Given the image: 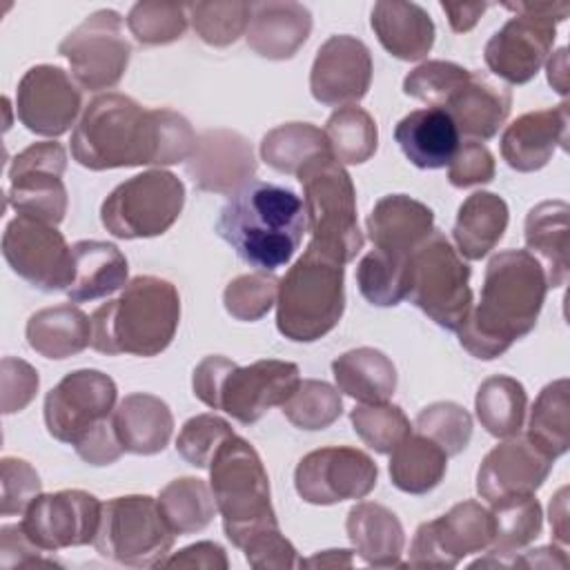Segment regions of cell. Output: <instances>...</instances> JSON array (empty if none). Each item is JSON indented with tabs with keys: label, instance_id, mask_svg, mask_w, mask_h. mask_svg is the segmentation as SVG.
Returning a JSON list of instances; mask_svg holds the SVG:
<instances>
[{
	"label": "cell",
	"instance_id": "be15d7a7",
	"mask_svg": "<svg viewBox=\"0 0 570 570\" xmlns=\"http://www.w3.org/2000/svg\"><path fill=\"white\" fill-rule=\"evenodd\" d=\"M490 4L488 2H441V9L448 13V20H450V27L452 31L456 33H465L470 31L479 18L485 13Z\"/></svg>",
	"mask_w": 570,
	"mask_h": 570
},
{
	"label": "cell",
	"instance_id": "7402d4cb",
	"mask_svg": "<svg viewBox=\"0 0 570 570\" xmlns=\"http://www.w3.org/2000/svg\"><path fill=\"white\" fill-rule=\"evenodd\" d=\"M256 156L245 136L232 129H207L198 136L185 171L200 191L232 196L256 176Z\"/></svg>",
	"mask_w": 570,
	"mask_h": 570
},
{
	"label": "cell",
	"instance_id": "f6af8a7d",
	"mask_svg": "<svg viewBox=\"0 0 570 570\" xmlns=\"http://www.w3.org/2000/svg\"><path fill=\"white\" fill-rule=\"evenodd\" d=\"M410 261H394L376 249L356 265V285L363 298L376 307H394L407 294Z\"/></svg>",
	"mask_w": 570,
	"mask_h": 570
},
{
	"label": "cell",
	"instance_id": "ab89813d",
	"mask_svg": "<svg viewBox=\"0 0 570 570\" xmlns=\"http://www.w3.org/2000/svg\"><path fill=\"white\" fill-rule=\"evenodd\" d=\"M525 439L546 456L559 459L570 448V383H548L532 403Z\"/></svg>",
	"mask_w": 570,
	"mask_h": 570
},
{
	"label": "cell",
	"instance_id": "8992f818",
	"mask_svg": "<svg viewBox=\"0 0 570 570\" xmlns=\"http://www.w3.org/2000/svg\"><path fill=\"white\" fill-rule=\"evenodd\" d=\"M301 383L296 363L263 358L252 365H236L227 356H205L191 376L198 401L223 410L243 425H252L267 410L283 405Z\"/></svg>",
	"mask_w": 570,
	"mask_h": 570
},
{
	"label": "cell",
	"instance_id": "6da1fadb",
	"mask_svg": "<svg viewBox=\"0 0 570 570\" xmlns=\"http://www.w3.org/2000/svg\"><path fill=\"white\" fill-rule=\"evenodd\" d=\"M198 136L174 109H147L125 94H100L71 134V156L91 171L187 163Z\"/></svg>",
	"mask_w": 570,
	"mask_h": 570
},
{
	"label": "cell",
	"instance_id": "5b68a950",
	"mask_svg": "<svg viewBox=\"0 0 570 570\" xmlns=\"http://www.w3.org/2000/svg\"><path fill=\"white\" fill-rule=\"evenodd\" d=\"M209 488L223 517L225 537L243 550L256 537L278 530L269 479L256 448L232 434L209 463Z\"/></svg>",
	"mask_w": 570,
	"mask_h": 570
},
{
	"label": "cell",
	"instance_id": "816d5d0a",
	"mask_svg": "<svg viewBox=\"0 0 570 570\" xmlns=\"http://www.w3.org/2000/svg\"><path fill=\"white\" fill-rule=\"evenodd\" d=\"M278 278L269 272L236 276L223 292V305L236 321H261L276 303Z\"/></svg>",
	"mask_w": 570,
	"mask_h": 570
},
{
	"label": "cell",
	"instance_id": "d4e9b609",
	"mask_svg": "<svg viewBox=\"0 0 570 570\" xmlns=\"http://www.w3.org/2000/svg\"><path fill=\"white\" fill-rule=\"evenodd\" d=\"M365 227L376 252L410 261L412 252L434 232V212L405 194H387L376 200Z\"/></svg>",
	"mask_w": 570,
	"mask_h": 570
},
{
	"label": "cell",
	"instance_id": "6f0895ef",
	"mask_svg": "<svg viewBox=\"0 0 570 570\" xmlns=\"http://www.w3.org/2000/svg\"><path fill=\"white\" fill-rule=\"evenodd\" d=\"M247 563L256 570H289L298 566L296 548L283 537L281 528L265 532L243 548Z\"/></svg>",
	"mask_w": 570,
	"mask_h": 570
},
{
	"label": "cell",
	"instance_id": "bcb514c9",
	"mask_svg": "<svg viewBox=\"0 0 570 570\" xmlns=\"http://www.w3.org/2000/svg\"><path fill=\"white\" fill-rule=\"evenodd\" d=\"M187 13L196 36L209 47H229L245 36L252 20L249 2H189Z\"/></svg>",
	"mask_w": 570,
	"mask_h": 570
},
{
	"label": "cell",
	"instance_id": "91938a15",
	"mask_svg": "<svg viewBox=\"0 0 570 570\" xmlns=\"http://www.w3.org/2000/svg\"><path fill=\"white\" fill-rule=\"evenodd\" d=\"M76 454L89 463V465H111L122 456V445L114 432L111 419L96 428L91 434H87L80 443L73 445Z\"/></svg>",
	"mask_w": 570,
	"mask_h": 570
},
{
	"label": "cell",
	"instance_id": "7bdbcfd3",
	"mask_svg": "<svg viewBox=\"0 0 570 570\" xmlns=\"http://www.w3.org/2000/svg\"><path fill=\"white\" fill-rule=\"evenodd\" d=\"M334 160L341 165H363L379 147L376 120L363 107H338L323 129Z\"/></svg>",
	"mask_w": 570,
	"mask_h": 570
},
{
	"label": "cell",
	"instance_id": "ee69618b",
	"mask_svg": "<svg viewBox=\"0 0 570 570\" xmlns=\"http://www.w3.org/2000/svg\"><path fill=\"white\" fill-rule=\"evenodd\" d=\"M285 419L298 430H325L343 414L341 392L316 379H305L298 383L294 394L281 405Z\"/></svg>",
	"mask_w": 570,
	"mask_h": 570
},
{
	"label": "cell",
	"instance_id": "e7e4bbea",
	"mask_svg": "<svg viewBox=\"0 0 570 570\" xmlns=\"http://www.w3.org/2000/svg\"><path fill=\"white\" fill-rule=\"evenodd\" d=\"M568 488H561L550 501V525L559 543H568Z\"/></svg>",
	"mask_w": 570,
	"mask_h": 570
},
{
	"label": "cell",
	"instance_id": "ffe728a7",
	"mask_svg": "<svg viewBox=\"0 0 570 570\" xmlns=\"http://www.w3.org/2000/svg\"><path fill=\"white\" fill-rule=\"evenodd\" d=\"M82 109V94L71 76L56 65H36L18 82V120L38 136L58 138L69 131Z\"/></svg>",
	"mask_w": 570,
	"mask_h": 570
},
{
	"label": "cell",
	"instance_id": "83f0119b",
	"mask_svg": "<svg viewBox=\"0 0 570 570\" xmlns=\"http://www.w3.org/2000/svg\"><path fill=\"white\" fill-rule=\"evenodd\" d=\"M405 158L419 169H441L454 158L461 136L448 111L425 107L403 116L394 129Z\"/></svg>",
	"mask_w": 570,
	"mask_h": 570
},
{
	"label": "cell",
	"instance_id": "d6986e66",
	"mask_svg": "<svg viewBox=\"0 0 570 570\" xmlns=\"http://www.w3.org/2000/svg\"><path fill=\"white\" fill-rule=\"evenodd\" d=\"M102 503L85 490L38 494L20 521L27 537L45 552L78 548L96 541Z\"/></svg>",
	"mask_w": 570,
	"mask_h": 570
},
{
	"label": "cell",
	"instance_id": "680465c9",
	"mask_svg": "<svg viewBox=\"0 0 570 570\" xmlns=\"http://www.w3.org/2000/svg\"><path fill=\"white\" fill-rule=\"evenodd\" d=\"M47 552L38 548L22 525H2L0 530V568L11 570V568H40V566H58L53 559L45 557Z\"/></svg>",
	"mask_w": 570,
	"mask_h": 570
},
{
	"label": "cell",
	"instance_id": "681fc988",
	"mask_svg": "<svg viewBox=\"0 0 570 570\" xmlns=\"http://www.w3.org/2000/svg\"><path fill=\"white\" fill-rule=\"evenodd\" d=\"M414 428L419 434L434 441L448 456H454L468 448L474 425L463 405L454 401H436L416 414Z\"/></svg>",
	"mask_w": 570,
	"mask_h": 570
},
{
	"label": "cell",
	"instance_id": "8d00e7d4",
	"mask_svg": "<svg viewBox=\"0 0 570 570\" xmlns=\"http://www.w3.org/2000/svg\"><path fill=\"white\" fill-rule=\"evenodd\" d=\"M332 374L338 392L365 405L387 403L399 381L392 358L374 347H356L341 354L332 363Z\"/></svg>",
	"mask_w": 570,
	"mask_h": 570
},
{
	"label": "cell",
	"instance_id": "836d02e7",
	"mask_svg": "<svg viewBox=\"0 0 570 570\" xmlns=\"http://www.w3.org/2000/svg\"><path fill=\"white\" fill-rule=\"evenodd\" d=\"M73 281L67 287L71 303L105 298L127 285L129 265L125 254L105 240H78L71 245Z\"/></svg>",
	"mask_w": 570,
	"mask_h": 570
},
{
	"label": "cell",
	"instance_id": "f1b7e54d",
	"mask_svg": "<svg viewBox=\"0 0 570 570\" xmlns=\"http://www.w3.org/2000/svg\"><path fill=\"white\" fill-rule=\"evenodd\" d=\"M370 24L383 49L405 62L423 60L434 45V22L416 2L381 0L372 7Z\"/></svg>",
	"mask_w": 570,
	"mask_h": 570
},
{
	"label": "cell",
	"instance_id": "f5cc1de1",
	"mask_svg": "<svg viewBox=\"0 0 570 570\" xmlns=\"http://www.w3.org/2000/svg\"><path fill=\"white\" fill-rule=\"evenodd\" d=\"M234 434L232 425L218 414H196L178 432L176 452L194 468H209L218 448Z\"/></svg>",
	"mask_w": 570,
	"mask_h": 570
},
{
	"label": "cell",
	"instance_id": "9c48e42d",
	"mask_svg": "<svg viewBox=\"0 0 570 570\" xmlns=\"http://www.w3.org/2000/svg\"><path fill=\"white\" fill-rule=\"evenodd\" d=\"M405 298L448 332L465 323L472 309L470 267L443 232L434 229L412 252Z\"/></svg>",
	"mask_w": 570,
	"mask_h": 570
},
{
	"label": "cell",
	"instance_id": "e575fe53",
	"mask_svg": "<svg viewBox=\"0 0 570 570\" xmlns=\"http://www.w3.org/2000/svg\"><path fill=\"white\" fill-rule=\"evenodd\" d=\"M510 212L508 203L492 191L470 194L459 212L452 227L456 252L468 261H481L488 256L508 229Z\"/></svg>",
	"mask_w": 570,
	"mask_h": 570
},
{
	"label": "cell",
	"instance_id": "4dcf8cb0",
	"mask_svg": "<svg viewBox=\"0 0 570 570\" xmlns=\"http://www.w3.org/2000/svg\"><path fill=\"white\" fill-rule=\"evenodd\" d=\"M347 539L354 552L374 568H403L401 554L405 548V532L399 517L372 501H361L350 508L345 519Z\"/></svg>",
	"mask_w": 570,
	"mask_h": 570
},
{
	"label": "cell",
	"instance_id": "db71d44e",
	"mask_svg": "<svg viewBox=\"0 0 570 570\" xmlns=\"http://www.w3.org/2000/svg\"><path fill=\"white\" fill-rule=\"evenodd\" d=\"M0 514L13 517L24 514V510L31 505V501L42 494V481L33 465L18 456H2L0 461Z\"/></svg>",
	"mask_w": 570,
	"mask_h": 570
},
{
	"label": "cell",
	"instance_id": "30bf717a",
	"mask_svg": "<svg viewBox=\"0 0 570 570\" xmlns=\"http://www.w3.org/2000/svg\"><path fill=\"white\" fill-rule=\"evenodd\" d=\"M514 16L485 45L483 58L488 69L510 85H525L548 60L557 24L570 13L568 0L554 2H503Z\"/></svg>",
	"mask_w": 570,
	"mask_h": 570
},
{
	"label": "cell",
	"instance_id": "1f68e13d",
	"mask_svg": "<svg viewBox=\"0 0 570 570\" xmlns=\"http://www.w3.org/2000/svg\"><path fill=\"white\" fill-rule=\"evenodd\" d=\"M570 207L566 200H543L534 205L523 225L525 252L532 254L543 272L548 287H561L568 281L570 267V227H568Z\"/></svg>",
	"mask_w": 570,
	"mask_h": 570
},
{
	"label": "cell",
	"instance_id": "2e32d148",
	"mask_svg": "<svg viewBox=\"0 0 570 570\" xmlns=\"http://www.w3.org/2000/svg\"><path fill=\"white\" fill-rule=\"evenodd\" d=\"M492 543V514L474 499L452 505L445 514L416 528L405 568H454Z\"/></svg>",
	"mask_w": 570,
	"mask_h": 570
},
{
	"label": "cell",
	"instance_id": "484cf974",
	"mask_svg": "<svg viewBox=\"0 0 570 570\" xmlns=\"http://www.w3.org/2000/svg\"><path fill=\"white\" fill-rule=\"evenodd\" d=\"M312 13L301 2H256L245 40L252 51L267 60L292 58L309 38Z\"/></svg>",
	"mask_w": 570,
	"mask_h": 570
},
{
	"label": "cell",
	"instance_id": "277c9868",
	"mask_svg": "<svg viewBox=\"0 0 570 570\" xmlns=\"http://www.w3.org/2000/svg\"><path fill=\"white\" fill-rule=\"evenodd\" d=\"M178 321V289L158 276H136L118 298L102 303L91 314V347L107 356L149 358L169 347Z\"/></svg>",
	"mask_w": 570,
	"mask_h": 570
},
{
	"label": "cell",
	"instance_id": "f907efd6",
	"mask_svg": "<svg viewBox=\"0 0 570 570\" xmlns=\"http://www.w3.org/2000/svg\"><path fill=\"white\" fill-rule=\"evenodd\" d=\"M470 69L450 60H428L403 78V91L428 107L443 109L450 98L468 82Z\"/></svg>",
	"mask_w": 570,
	"mask_h": 570
},
{
	"label": "cell",
	"instance_id": "4316f807",
	"mask_svg": "<svg viewBox=\"0 0 570 570\" xmlns=\"http://www.w3.org/2000/svg\"><path fill=\"white\" fill-rule=\"evenodd\" d=\"M512 94L508 87L497 85L479 71H470L468 82L450 98L443 111L454 120L459 136L468 140H490L508 120Z\"/></svg>",
	"mask_w": 570,
	"mask_h": 570
},
{
	"label": "cell",
	"instance_id": "5bb4252c",
	"mask_svg": "<svg viewBox=\"0 0 570 570\" xmlns=\"http://www.w3.org/2000/svg\"><path fill=\"white\" fill-rule=\"evenodd\" d=\"M116 396V383L105 372L89 367L69 372L45 396L47 432L60 443H80L111 419Z\"/></svg>",
	"mask_w": 570,
	"mask_h": 570
},
{
	"label": "cell",
	"instance_id": "f546056e",
	"mask_svg": "<svg viewBox=\"0 0 570 570\" xmlns=\"http://www.w3.org/2000/svg\"><path fill=\"white\" fill-rule=\"evenodd\" d=\"M111 425L125 452L149 456L167 448L174 432V416L163 399L134 392L116 405Z\"/></svg>",
	"mask_w": 570,
	"mask_h": 570
},
{
	"label": "cell",
	"instance_id": "6125c7cd",
	"mask_svg": "<svg viewBox=\"0 0 570 570\" xmlns=\"http://www.w3.org/2000/svg\"><path fill=\"white\" fill-rule=\"evenodd\" d=\"M570 561L566 552L557 546H541L512 557V568H568Z\"/></svg>",
	"mask_w": 570,
	"mask_h": 570
},
{
	"label": "cell",
	"instance_id": "3957f363",
	"mask_svg": "<svg viewBox=\"0 0 570 570\" xmlns=\"http://www.w3.org/2000/svg\"><path fill=\"white\" fill-rule=\"evenodd\" d=\"M307 229L305 205L287 187L249 183L223 205L216 232L240 261L274 272L292 261Z\"/></svg>",
	"mask_w": 570,
	"mask_h": 570
},
{
	"label": "cell",
	"instance_id": "52a82bcc",
	"mask_svg": "<svg viewBox=\"0 0 570 570\" xmlns=\"http://www.w3.org/2000/svg\"><path fill=\"white\" fill-rule=\"evenodd\" d=\"M345 309V267L307 247L278 281L276 327L294 343L332 332Z\"/></svg>",
	"mask_w": 570,
	"mask_h": 570
},
{
	"label": "cell",
	"instance_id": "ac0fdd59",
	"mask_svg": "<svg viewBox=\"0 0 570 570\" xmlns=\"http://www.w3.org/2000/svg\"><path fill=\"white\" fill-rule=\"evenodd\" d=\"M376 481L379 468L372 456L347 445L312 450L294 470L296 492L312 505L365 499L376 488Z\"/></svg>",
	"mask_w": 570,
	"mask_h": 570
},
{
	"label": "cell",
	"instance_id": "44dd1931",
	"mask_svg": "<svg viewBox=\"0 0 570 570\" xmlns=\"http://www.w3.org/2000/svg\"><path fill=\"white\" fill-rule=\"evenodd\" d=\"M372 85V53L354 36H330L316 51L309 91L325 107H350L365 98Z\"/></svg>",
	"mask_w": 570,
	"mask_h": 570
},
{
	"label": "cell",
	"instance_id": "cb8c5ba5",
	"mask_svg": "<svg viewBox=\"0 0 570 570\" xmlns=\"http://www.w3.org/2000/svg\"><path fill=\"white\" fill-rule=\"evenodd\" d=\"M568 149V102L512 120L501 136V156L517 171H537L557 149Z\"/></svg>",
	"mask_w": 570,
	"mask_h": 570
},
{
	"label": "cell",
	"instance_id": "9a60e30c",
	"mask_svg": "<svg viewBox=\"0 0 570 570\" xmlns=\"http://www.w3.org/2000/svg\"><path fill=\"white\" fill-rule=\"evenodd\" d=\"M7 265L42 292H67L73 281V254L56 225L18 214L2 234Z\"/></svg>",
	"mask_w": 570,
	"mask_h": 570
},
{
	"label": "cell",
	"instance_id": "74e56055",
	"mask_svg": "<svg viewBox=\"0 0 570 570\" xmlns=\"http://www.w3.org/2000/svg\"><path fill=\"white\" fill-rule=\"evenodd\" d=\"M448 470V454L423 434H407L390 452V479L394 488L407 494L434 490Z\"/></svg>",
	"mask_w": 570,
	"mask_h": 570
},
{
	"label": "cell",
	"instance_id": "9f6ffc18",
	"mask_svg": "<svg viewBox=\"0 0 570 570\" xmlns=\"http://www.w3.org/2000/svg\"><path fill=\"white\" fill-rule=\"evenodd\" d=\"M497 165L492 151L476 140H465L459 145L454 158L448 165V180L452 187L465 189L474 185H485L494 178Z\"/></svg>",
	"mask_w": 570,
	"mask_h": 570
},
{
	"label": "cell",
	"instance_id": "7c38bea8",
	"mask_svg": "<svg viewBox=\"0 0 570 570\" xmlns=\"http://www.w3.org/2000/svg\"><path fill=\"white\" fill-rule=\"evenodd\" d=\"M183 205V180L167 169H149L120 183L102 200L100 220L116 238H154L178 220Z\"/></svg>",
	"mask_w": 570,
	"mask_h": 570
},
{
	"label": "cell",
	"instance_id": "7dc6e473",
	"mask_svg": "<svg viewBox=\"0 0 570 570\" xmlns=\"http://www.w3.org/2000/svg\"><path fill=\"white\" fill-rule=\"evenodd\" d=\"M189 13L187 4L145 0L136 2L127 13V27L131 36L147 47L169 45L187 31Z\"/></svg>",
	"mask_w": 570,
	"mask_h": 570
},
{
	"label": "cell",
	"instance_id": "4fadbf2b",
	"mask_svg": "<svg viewBox=\"0 0 570 570\" xmlns=\"http://www.w3.org/2000/svg\"><path fill=\"white\" fill-rule=\"evenodd\" d=\"M58 53L67 58L73 80L89 91L111 89L127 71L131 45L122 33V18L114 9L87 16L65 40Z\"/></svg>",
	"mask_w": 570,
	"mask_h": 570
},
{
	"label": "cell",
	"instance_id": "11a10c76",
	"mask_svg": "<svg viewBox=\"0 0 570 570\" xmlns=\"http://www.w3.org/2000/svg\"><path fill=\"white\" fill-rule=\"evenodd\" d=\"M40 379L33 365H29L22 358L4 356L0 363V407L2 414H13L24 410L36 392H38Z\"/></svg>",
	"mask_w": 570,
	"mask_h": 570
},
{
	"label": "cell",
	"instance_id": "d6a6232c",
	"mask_svg": "<svg viewBox=\"0 0 570 570\" xmlns=\"http://www.w3.org/2000/svg\"><path fill=\"white\" fill-rule=\"evenodd\" d=\"M492 514V543L485 559H476L472 568L494 566L512 568V557L530 546L543 530L541 503L530 497H512L490 503Z\"/></svg>",
	"mask_w": 570,
	"mask_h": 570
},
{
	"label": "cell",
	"instance_id": "003e7915",
	"mask_svg": "<svg viewBox=\"0 0 570 570\" xmlns=\"http://www.w3.org/2000/svg\"><path fill=\"white\" fill-rule=\"evenodd\" d=\"M298 566L301 568H350L352 550H325L309 559H301Z\"/></svg>",
	"mask_w": 570,
	"mask_h": 570
},
{
	"label": "cell",
	"instance_id": "7a4b0ae2",
	"mask_svg": "<svg viewBox=\"0 0 570 570\" xmlns=\"http://www.w3.org/2000/svg\"><path fill=\"white\" fill-rule=\"evenodd\" d=\"M548 283L541 263L525 249H505L490 258L481 298L461 325V347L481 361L508 352L530 334L546 303Z\"/></svg>",
	"mask_w": 570,
	"mask_h": 570
},
{
	"label": "cell",
	"instance_id": "03108f58",
	"mask_svg": "<svg viewBox=\"0 0 570 570\" xmlns=\"http://www.w3.org/2000/svg\"><path fill=\"white\" fill-rule=\"evenodd\" d=\"M548 82L557 94L561 96L568 94V49L566 47H561L548 60Z\"/></svg>",
	"mask_w": 570,
	"mask_h": 570
},
{
	"label": "cell",
	"instance_id": "d590c367",
	"mask_svg": "<svg viewBox=\"0 0 570 570\" xmlns=\"http://www.w3.org/2000/svg\"><path fill=\"white\" fill-rule=\"evenodd\" d=\"M24 334L33 352L45 358L62 361L91 345V318L80 307L62 303L31 314Z\"/></svg>",
	"mask_w": 570,
	"mask_h": 570
},
{
	"label": "cell",
	"instance_id": "c3c4849f",
	"mask_svg": "<svg viewBox=\"0 0 570 570\" xmlns=\"http://www.w3.org/2000/svg\"><path fill=\"white\" fill-rule=\"evenodd\" d=\"M350 421L358 439L379 454H390L412 432L405 412L392 403L356 405L350 412Z\"/></svg>",
	"mask_w": 570,
	"mask_h": 570
},
{
	"label": "cell",
	"instance_id": "f35d334b",
	"mask_svg": "<svg viewBox=\"0 0 570 570\" xmlns=\"http://www.w3.org/2000/svg\"><path fill=\"white\" fill-rule=\"evenodd\" d=\"M474 410L481 428L488 434L497 439L517 436L523 428L528 410L525 387L505 374L488 376L476 390Z\"/></svg>",
	"mask_w": 570,
	"mask_h": 570
},
{
	"label": "cell",
	"instance_id": "60d3db41",
	"mask_svg": "<svg viewBox=\"0 0 570 570\" xmlns=\"http://www.w3.org/2000/svg\"><path fill=\"white\" fill-rule=\"evenodd\" d=\"M330 154L323 129L312 122H285L261 140V158L278 174L296 176L307 163Z\"/></svg>",
	"mask_w": 570,
	"mask_h": 570
},
{
	"label": "cell",
	"instance_id": "e0dca14e",
	"mask_svg": "<svg viewBox=\"0 0 570 570\" xmlns=\"http://www.w3.org/2000/svg\"><path fill=\"white\" fill-rule=\"evenodd\" d=\"M67 151L56 140L33 142L13 156L9 165V205L24 216L58 225L67 214V187L62 174Z\"/></svg>",
	"mask_w": 570,
	"mask_h": 570
},
{
	"label": "cell",
	"instance_id": "94428289",
	"mask_svg": "<svg viewBox=\"0 0 570 570\" xmlns=\"http://www.w3.org/2000/svg\"><path fill=\"white\" fill-rule=\"evenodd\" d=\"M229 561L225 550L214 541L191 543L160 561L158 568H205V570H227Z\"/></svg>",
	"mask_w": 570,
	"mask_h": 570
},
{
	"label": "cell",
	"instance_id": "ba28073f",
	"mask_svg": "<svg viewBox=\"0 0 570 570\" xmlns=\"http://www.w3.org/2000/svg\"><path fill=\"white\" fill-rule=\"evenodd\" d=\"M307 229V247L347 265L363 249V234L356 218V189L347 169L332 158L318 156L298 174Z\"/></svg>",
	"mask_w": 570,
	"mask_h": 570
},
{
	"label": "cell",
	"instance_id": "b9f144b4",
	"mask_svg": "<svg viewBox=\"0 0 570 570\" xmlns=\"http://www.w3.org/2000/svg\"><path fill=\"white\" fill-rule=\"evenodd\" d=\"M158 505L174 534L200 532L218 512L212 488L196 476L169 481L158 494Z\"/></svg>",
	"mask_w": 570,
	"mask_h": 570
},
{
	"label": "cell",
	"instance_id": "603a6c76",
	"mask_svg": "<svg viewBox=\"0 0 570 570\" xmlns=\"http://www.w3.org/2000/svg\"><path fill=\"white\" fill-rule=\"evenodd\" d=\"M552 465L554 459L539 452L525 436H510L483 456L476 472V492L488 503L530 497L543 485Z\"/></svg>",
	"mask_w": 570,
	"mask_h": 570
},
{
	"label": "cell",
	"instance_id": "8fae6325",
	"mask_svg": "<svg viewBox=\"0 0 570 570\" xmlns=\"http://www.w3.org/2000/svg\"><path fill=\"white\" fill-rule=\"evenodd\" d=\"M158 499L147 494L116 497L102 503L96 550L100 557L131 568H158L174 546Z\"/></svg>",
	"mask_w": 570,
	"mask_h": 570
}]
</instances>
